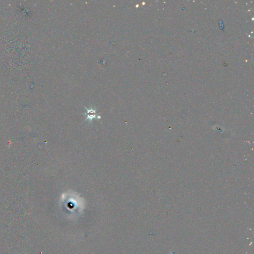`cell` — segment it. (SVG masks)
<instances>
[{"instance_id":"cell-1","label":"cell","mask_w":254,"mask_h":254,"mask_svg":"<svg viewBox=\"0 0 254 254\" xmlns=\"http://www.w3.org/2000/svg\"><path fill=\"white\" fill-rule=\"evenodd\" d=\"M86 109H87V114H84V115H87V119H85V121L86 120H87L89 119V121H90V122H92V119H94V118H96V119H98L97 117H96V110L95 109V110H94L93 109H87V108H85Z\"/></svg>"}]
</instances>
